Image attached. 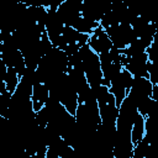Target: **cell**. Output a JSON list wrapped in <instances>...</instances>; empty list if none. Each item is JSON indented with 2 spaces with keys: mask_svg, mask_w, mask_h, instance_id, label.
Returning a JSON list of instances; mask_svg holds the SVG:
<instances>
[{
  "mask_svg": "<svg viewBox=\"0 0 158 158\" xmlns=\"http://www.w3.org/2000/svg\"><path fill=\"white\" fill-rule=\"evenodd\" d=\"M78 53H79V56L81 58L83 69L85 72L88 83L90 85L100 84L101 79L104 78V75H102V70H101L99 54L96 52H94L88 43L80 46Z\"/></svg>",
  "mask_w": 158,
  "mask_h": 158,
  "instance_id": "cell-1",
  "label": "cell"
},
{
  "mask_svg": "<svg viewBox=\"0 0 158 158\" xmlns=\"http://www.w3.org/2000/svg\"><path fill=\"white\" fill-rule=\"evenodd\" d=\"M106 32L110 36L112 44L118 49H125L131 42H133L137 38V35L135 33L132 26L128 23H118L107 27Z\"/></svg>",
  "mask_w": 158,
  "mask_h": 158,
  "instance_id": "cell-2",
  "label": "cell"
},
{
  "mask_svg": "<svg viewBox=\"0 0 158 158\" xmlns=\"http://www.w3.org/2000/svg\"><path fill=\"white\" fill-rule=\"evenodd\" d=\"M148 54L147 52L127 57L123 54L121 62L125 69H127L133 77H144L149 79V73L147 70V63H148Z\"/></svg>",
  "mask_w": 158,
  "mask_h": 158,
  "instance_id": "cell-3",
  "label": "cell"
},
{
  "mask_svg": "<svg viewBox=\"0 0 158 158\" xmlns=\"http://www.w3.org/2000/svg\"><path fill=\"white\" fill-rule=\"evenodd\" d=\"M88 44L91 47V49L94 52H96L98 54H101V53H105V52H109L111 49V47L114 46L112 44V41L110 38V36L107 35L106 30L102 28L101 26L96 27L94 30L93 33L89 35V41H88Z\"/></svg>",
  "mask_w": 158,
  "mask_h": 158,
  "instance_id": "cell-4",
  "label": "cell"
},
{
  "mask_svg": "<svg viewBox=\"0 0 158 158\" xmlns=\"http://www.w3.org/2000/svg\"><path fill=\"white\" fill-rule=\"evenodd\" d=\"M152 90H153V84L148 78L144 77H133L132 85L130 88V91L127 93L135 101L136 104L141 100L148 99L152 96Z\"/></svg>",
  "mask_w": 158,
  "mask_h": 158,
  "instance_id": "cell-5",
  "label": "cell"
},
{
  "mask_svg": "<svg viewBox=\"0 0 158 158\" xmlns=\"http://www.w3.org/2000/svg\"><path fill=\"white\" fill-rule=\"evenodd\" d=\"M101 122L104 123H116L118 117V106L116 104L115 96L110 93L105 99L98 101Z\"/></svg>",
  "mask_w": 158,
  "mask_h": 158,
  "instance_id": "cell-6",
  "label": "cell"
},
{
  "mask_svg": "<svg viewBox=\"0 0 158 158\" xmlns=\"http://www.w3.org/2000/svg\"><path fill=\"white\" fill-rule=\"evenodd\" d=\"M49 96V89L48 86L44 84V83H40V84H36L33 85V90H32V106H33V110L37 112L38 110H41L47 99Z\"/></svg>",
  "mask_w": 158,
  "mask_h": 158,
  "instance_id": "cell-7",
  "label": "cell"
},
{
  "mask_svg": "<svg viewBox=\"0 0 158 158\" xmlns=\"http://www.w3.org/2000/svg\"><path fill=\"white\" fill-rule=\"evenodd\" d=\"M100 26V22L98 21H91L84 16H79L72 25V27H74L77 31L81 32V33H86V35H90L94 32V30L96 27Z\"/></svg>",
  "mask_w": 158,
  "mask_h": 158,
  "instance_id": "cell-8",
  "label": "cell"
},
{
  "mask_svg": "<svg viewBox=\"0 0 158 158\" xmlns=\"http://www.w3.org/2000/svg\"><path fill=\"white\" fill-rule=\"evenodd\" d=\"M144 120H146V117H144L142 114L138 112L137 116H136V118H135L132 130H131V138H132L133 144H136L137 142H139V141L144 137V133H146Z\"/></svg>",
  "mask_w": 158,
  "mask_h": 158,
  "instance_id": "cell-9",
  "label": "cell"
},
{
  "mask_svg": "<svg viewBox=\"0 0 158 158\" xmlns=\"http://www.w3.org/2000/svg\"><path fill=\"white\" fill-rule=\"evenodd\" d=\"M4 81H5V86H6V90L10 91V93H15L19 83H20V75L19 73L16 72L15 68L10 67L7 68V72H6V75L4 78Z\"/></svg>",
  "mask_w": 158,
  "mask_h": 158,
  "instance_id": "cell-10",
  "label": "cell"
},
{
  "mask_svg": "<svg viewBox=\"0 0 158 158\" xmlns=\"http://www.w3.org/2000/svg\"><path fill=\"white\" fill-rule=\"evenodd\" d=\"M151 22L146 19V17H143V16H141V15H138L132 22H131V26H132V28H133V31H135V33L137 35V37H139L144 31H146V28L148 27V25H149Z\"/></svg>",
  "mask_w": 158,
  "mask_h": 158,
  "instance_id": "cell-11",
  "label": "cell"
},
{
  "mask_svg": "<svg viewBox=\"0 0 158 158\" xmlns=\"http://www.w3.org/2000/svg\"><path fill=\"white\" fill-rule=\"evenodd\" d=\"M148 146H149V142L143 137L139 142H137L135 144L132 158H146L147 152H148Z\"/></svg>",
  "mask_w": 158,
  "mask_h": 158,
  "instance_id": "cell-12",
  "label": "cell"
},
{
  "mask_svg": "<svg viewBox=\"0 0 158 158\" xmlns=\"http://www.w3.org/2000/svg\"><path fill=\"white\" fill-rule=\"evenodd\" d=\"M146 52H147V54H148V59H149L151 62H154V60L158 59V46L154 44L153 42H152V44L147 48Z\"/></svg>",
  "mask_w": 158,
  "mask_h": 158,
  "instance_id": "cell-13",
  "label": "cell"
},
{
  "mask_svg": "<svg viewBox=\"0 0 158 158\" xmlns=\"http://www.w3.org/2000/svg\"><path fill=\"white\" fill-rule=\"evenodd\" d=\"M149 73V80L152 81V84H158V70H148Z\"/></svg>",
  "mask_w": 158,
  "mask_h": 158,
  "instance_id": "cell-14",
  "label": "cell"
}]
</instances>
